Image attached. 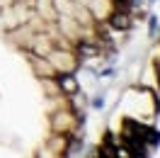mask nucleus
<instances>
[{
  "instance_id": "0eeeda50",
  "label": "nucleus",
  "mask_w": 160,
  "mask_h": 158,
  "mask_svg": "<svg viewBox=\"0 0 160 158\" xmlns=\"http://www.w3.org/2000/svg\"><path fill=\"white\" fill-rule=\"evenodd\" d=\"M104 102H107V95H104V92H100V95H95V97L90 100L92 109H102V107H104Z\"/></svg>"
},
{
  "instance_id": "39448f33",
  "label": "nucleus",
  "mask_w": 160,
  "mask_h": 158,
  "mask_svg": "<svg viewBox=\"0 0 160 158\" xmlns=\"http://www.w3.org/2000/svg\"><path fill=\"white\" fill-rule=\"evenodd\" d=\"M107 24H109L112 29H119V32H129L131 24H133V15L126 10H112L109 15H107Z\"/></svg>"
},
{
  "instance_id": "f257e3e1",
  "label": "nucleus",
  "mask_w": 160,
  "mask_h": 158,
  "mask_svg": "<svg viewBox=\"0 0 160 158\" xmlns=\"http://www.w3.org/2000/svg\"><path fill=\"white\" fill-rule=\"evenodd\" d=\"M78 124H82L75 114V109L73 107H66V109H56V112H51V129L56 131V134H75V129Z\"/></svg>"
},
{
  "instance_id": "6e6552de",
  "label": "nucleus",
  "mask_w": 160,
  "mask_h": 158,
  "mask_svg": "<svg viewBox=\"0 0 160 158\" xmlns=\"http://www.w3.org/2000/svg\"><path fill=\"white\" fill-rule=\"evenodd\" d=\"M160 24H158V17H150L148 20V29H150V34H155V29H158Z\"/></svg>"
},
{
  "instance_id": "1a4fd4ad",
  "label": "nucleus",
  "mask_w": 160,
  "mask_h": 158,
  "mask_svg": "<svg viewBox=\"0 0 160 158\" xmlns=\"http://www.w3.org/2000/svg\"><path fill=\"white\" fill-rule=\"evenodd\" d=\"M102 158H107V156H102Z\"/></svg>"
},
{
  "instance_id": "7ed1b4c3",
  "label": "nucleus",
  "mask_w": 160,
  "mask_h": 158,
  "mask_svg": "<svg viewBox=\"0 0 160 158\" xmlns=\"http://www.w3.org/2000/svg\"><path fill=\"white\" fill-rule=\"evenodd\" d=\"M27 59H29V66H32V71L37 73V78H56V76H58L46 56H37V54H29V51H27Z\"/></svg>"
},
{
  "instance_id": "f03ea898",
  "label": "nucleus",
  "mask_w": 160,
  "mask_h": 158,
  "mask_svg": "<svg viewBox=\"0 0 160 158\" xmlns=\"http://www.w3.org/2000/svg\"><path fill=\"white\" fill-rule=\"evenodd\" d=\"M46 59L51 61V66L56 68V73H68V71H75L78 68V56H75V49H58V46H53L49 51V56Z\"/></svg>"
},
{
  "instance_id": "423d86ee",
  "label": "nucleus",
  "mask_w": 160,
  "mask_h": 158,
  "mask_svg": "<svg viewBox=\"0 0 160 158\" xmlns=\"http://www.w3.org/2000/svg\"><path fill=\"white\" fill-rule=\"evenodd\" d=\"M39 80H41V88H44V95H46V97H61V90H58L56 78H39Z\"/></svg>"
},
{
  "instance_id": "20e7f679",
  "label": "nucleus",
  "mask_w": 160,
  "mask_h": 158,
  "mask_svg": "<svg viewBox=\"0 0 160 158\" xmlns=\"http://www.w3.org/2000/svg\"><path fill=\"white\" fill-rule=\"evenodd\" d=\"M56 83H58L61 95H66V97H70V95L80 92V80H78V76H75V71L58 73V76H56Z\"/></svg>"
}]
</instances>
